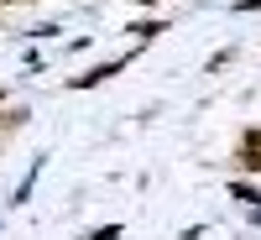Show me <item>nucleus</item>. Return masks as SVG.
Returning <instances> with one entry per match:
<instances>
[{"label": "nucleus", "mask_w": 261, "mask_h": 240, "mask_svg": "<svg viewBox=\"0 0 261 240\" xmlns=\"http://www.w3.org/2000/svg\"><path fill=\"white\" fill-rule=\"evenodd\" d=\"M235 157H241V167L261 172V125H256V130H246V136H241V146H235Z\"/></svg>", "instance_id": "nucleus-1"}, {"label": "nucleus", "mask_w": 261, "mask_h": 240, "mask_svg": "<svg viewBox=\"0 0 261 240\" xmlns=\"http://www.w3.org/2000/svg\"><path fill=\"white\" fill-rule=\"evenodd\" d=\"M251 214H256V225H261V193H256V199H251Z\"/></svg>", "instance_id": "nucleus-2"}, {"label": "nucleus", "mask_w": 261, "mask_h": 240, "mask_svg": "<svg viewBox=\"0 0 261 240\" xmlns=\"http://www.w3.org/2000/svg\"><path fill=\"white\" fill-rule=\"evenodd\" d=\"M241 11H261V0H241Z\"/></svg>", "instance_id": "nucleus-3"}, {"label": "nucleus", "mask_w": 261, "mask_h": 240, "mask_svg": "<svg viewBox=\"0 0 261 240\" xmlns=\"http://www.w3.org/2000/svg\"><path fill=\"white\" fill-rule=\"evenodd\" d=\"M136 6H157V0H136Z\"/></svg>", "instance_id": "nucleus-4"}, {"label": "nucleus", "mask_w": 261, "mask_h": 240, "mask_svg": "<svg viewBox=\"0 0 261 240\" xmlns=\"http://www.w3.org/2000/svg\"><path fill=\"white\" fill-rule=\"evenodd\" d=\"M6 6H16V0H6Z\"/></svg>", "instance_id": "nucleus-5"}]
</instances>
